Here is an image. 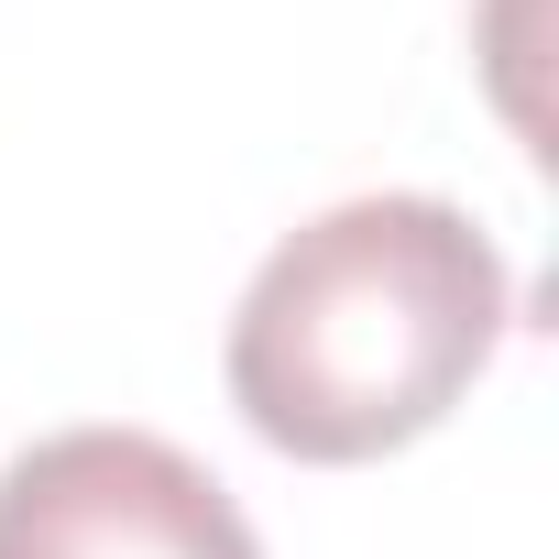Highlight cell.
Instances as JSON below:
<instances>
[{"label":"cell","instance_id":"obj_1","mask_svg":"<svg viewBox=\"0 0 559 559\" xmlns=\"http://www.w3.org/2000/svg\"><path fill=\"white\" fill-rule=\"evenodd\" d=\"M515 330L493 230L428 187L341 198L263 252L230 308V406L263 450L352 472L428 439Z\"/></svg>","mask_w":559,"mask_h":559},{"label":"cell","instance_id":"obj_2","mask_svg":"<svg viewBox=\"0 0 559 559\" xmlns=\"http://www.w3.org/2000/svg\"><path fill=\"white\" fill-rule=\"evenodd\" d=\"M0 559H263V537L176 439L56 428L0 461Z\"/></svg>","mask_w":559,"mask_h":559}]
</instances>
